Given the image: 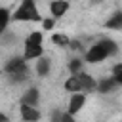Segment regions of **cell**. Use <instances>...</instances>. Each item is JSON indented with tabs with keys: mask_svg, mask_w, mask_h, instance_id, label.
<instances>
[{
	"mask_svg": "<svg viewBox=\"0 0 122 122\" xmlns=\"http://www.w3.org/2000/svg\"><path fill=\"white\" fill-rule=\"evenodd\" d=\"M116 53H118V44L111 38H101L86 51V61L88 63H99V61H105L107 57L116 55Z\"/></svg>",
	"mask_w": 122,
	"mask_h": 122,
	"instance_id": "cell-1",
	"label": "cell"
},
{
	"mask_svg": "<svg viewBox=\"0 0 122 122\" xmlns=\"http://www.w3.org/2000/svg\"><path fill=\"white\" fill-rule=\"evenodd\" d=\"M11 21H42L34 0H21L19 8L11 13Z\"/></svg>",
	"mask_w": 122,
	"mask_h": 122,
	"instance_id": "cell-2",
	"label": "cell"
},
{
	"mask_svg": "<svg viewBox=\"0 0 122 122\" xmlns=\"http://www.w3.org/2000/svg\"><path fill=\"white\" fill-rule=\"evenodd\" d=\"M42 40H44V36H42V32H38V30L30 32V34L25 38V50H23V59H25V61L36 59V57H40V55L44 53Z\"/></svg>",
	"mask_w": 122,
	"mask_h": 122,
	"instance_id": "cell-3",
	"label": "cell"
},
{
	"mask_svg": "<svg viewBox=\"0 0 122 122\" xmlns=\"http://www.w3.org/2000/svg\"><path fill=\"white\" fill-rule=\"evenodd\" d=\"M4 71H6L8 76H11V74H29V67H27V61L23 59V55H21V57H11V59H8Z\"/></svg>",
	"mask_w": 122,
	"mask_h": 122,
	"instance_id": "cell-4",
	"label": "cell"
},
{
	"mask_svg": "<svg viewBox=\"0 0 122 122\" xmlns=\"http://www.w3.org/2000/svg\"><path fill=\"white\" fill-rule=\"evenodd\" d=\"M84 103H86V95H84V93H80V92H74V93L71 95V99H69V107H67V112L74 116L76 112H80V111H82Z\"/></svg>",
	"mask_w": 122,
	"mask_h": 122,
	"instance_id": "cell-5",
	"label": "cell"
},
{
	"mask_svg": "<svg viewBox=\"0 0 122 122\" xmlns=\"http://www.w3.org/2000/svg\"><path fill=\"white\" fill-rule=\"evenodd\" d=\"M19 112H21V118H23V122H38L40 120V111L36 109V107H30V105H23L21 103V107H19Z\"/></svg>",
	"mask_w": 122,
	"mask_h": 122,
	"instance_id": "cell-6",
	"label": "cell"
},
{
	"mask_svg": "<svg viewBox=\"0 0 122 122\" xmlns=\"http://www.w3.org/2000/svg\"><path fill=\"white\" fill-rule=\"evenodd\" d=\"M76 78H78V82H80V92H93L95 90V78L92 76V74H88V72H78L76 74Z\"/></svg>",
	"mask_w": 122,
	"mask_h": 122,
	"instance_id": "cell-7",
	"label": "cell"
},
{
	"mask_svg": "<svg viewBox=\"0 0 122 122\" xmlns=\"http://www.w3.org/2000/svg\"><path fill=\"white\" fill-rule=\"evenodd\" d=\"M69 10V2L67 0H53L50 4V11H51V17L53 19H61Z\"/></svg>",
	"mask_w": 122,
	"mask_h": 122,
	"instance_id": "cell-8",
	"label": "cell"
},
{
	"mask_svg": "<svg viewBox=\"0 0 122 122\" xmlns=\"http://www.w3.org/2000/svg\"><path fill=\"white\" fill-rule=\"evenodd\" d=\"M116 88H120V84H118L112 76H107V78H103L101 82L95 84V90H97L99 93H111V92H114Z\"/></svg>",
	"mask_w": 122,
	"mask_h": 122,
	"instance_id": "cell-9",
	"label": "cell"
},
{
	"mask_svg": "<svg viewBox=\"0 0 122 122\" xmlns=\"http://www.w3.org/2000/svg\"><path fill=\"white\" fill-rule=\"evenodd\" d=\"M38 61H36V74L38 76H48L50 74V71H51V61H50V57H46L44 53L40 55V57H36Z\"/></svg>",
	"mask_w": 122,
	"mask_h": 122,
	"instance_id": "cell-10",
	"label": "cell"
},
{
	"mask_svg": "<svg viewBox=\"0 0 122 122\" xmlns=\"http://www.w3.org/2000/svg\"><path fill=\"white\" fill-rule=\"evenodd\" d=\"M38 99H40V92H38L36 88H29V90L23 93V97H21V103H23V105L36 107V105H38Z\"/></svg>",
	"mask_w": 122,
	"mask_h": 122,
	"instance_id": "cell-11",
	"label": "cell"
},
{
	"mask_svg": "<svg viewBox=\"0 0 122 122\" xmlns=\"http://www.w3.org/2000/svg\"><path fill=\"white\" fill-rule=\"evenodd\" d=\"M107 29H114V30H120L122 29V11H114L111 15V19H107Z\"/></svg>",
	"mask_w": 122,
	"mask_h": 122,
	"instance_id": "cell-12",
	"label": "cell"
},
{
	"mask_svg": "<svg viewBox=\"0 0 122 122\" xmlns=\"http://www.w3.org/2000/svg\"><path fill=\"white\" fill-rule=\"evenodd\" d=\"M10 21H11V13H10V10H8V8H0V36L6 32Z\"/></svg>",
	"mask_w": 122,
	"mask_h": 122,
	"instance_id": "cell-13",
	"label": "cell"
},
{
	"mask_svg": "<svg viewBox=\"0 0 122 122\" xmlns=\"http://www.w3.org/2000/svg\"><path fill=\"white\" fill-rule=\"evenodd\" d=\"M63 88H65L67 92H71V93H74V92H80V82H78L76 74H71V76H69V78L65 80Z\"/></svg>",
	"mask_w": 122,
	"mask_h": 122,
	"instance_id": "cell-14",
	"label": "cell"
},
{
	"mask_svg": "<svg viewBox=\"0 0 122 122\" xmlns=\"http://www.w3.org/2000/svg\"><path fill=\"white\" fill-rule=\"evenodd\" d=\"M80 71H82V61H80L78 57L71 59V61H69V72H71V74H78Z\"/></svg>",
	"mask_w": 122,
	"mask_h": 122,
	"instance_id": "cell-15",
	"label": "cell"
},
{
	"mask_svg": "<svg viewBox=\"0 0 122 122\" xmlns=\"http://www.w3.org/2000/svg\"><path fill=\"white\" fill-rule=\"evenodd\" d=\"M51 42H53V44H57V46H69V42H71V40H69L65 34H53V36H51Z\"/></svg>",
	"mask_w": 122,
	"mask_h": 122,
	"instance_id": "cell-16",
	"label": "cell"
},
{
	"mask_svg": "<svg viewBox=\"0 0 122 122\" xmlns=\"http://www.w3.org/2000/svg\"><path fill=\"white\" fill-rule=\"evenodd\" d=\"M112 78L122 86V63H116V65L112 67Z\"/></svg>",
	"mask_w": 122,
	"mask_h": 122,
	"instance_id": "cell-17",
	"label": "cell"
},
{
	"mask_svg": "<svg viewBox=\"0 0 122 122\" xmlns=\"http://www.w3.org/2000/svg\"><path fill=\"white\" fill-rule=\"evenodd\" d=\"M42 27H44L46 30H51V29H53V17H51V19H42Z\"/></svg>",
	"mask_w": 122,
	"mask_h": 122,
	"instance_id": "cell-18",
	"label": "cell"
},
{
	"mask_svg": "<svg viewBox=\"0 0 122 122\" xmlns=\"http://www.w3.org/2000/svg\"><path fill=\"white\" fill-rule=\"evenodd\" d=\"M59 122H76V120H74L72 114H69V112H61V120H59Z\"/></svg>",
	"mask_w": 122,
	"mask_h": 122,
	"instance_id": "cell-19",
	"label": "cell"
},
{
	"mask_svg": "<svg viewBox=\"0 0 122 122\" xmlns=\"http://www.w3.org/2000/svg\"><path fill=\"white\" fill-rule=\"evenodd\" d=\"M59 120H61V111L55 109V111L51 112V122H59Z\"/></svg>",
	"mask_w": 122,
	"mask_h": 122,
	"instance_id": "cell-20",
	"label": "cell"
},
{
	"mask_svg": "<svg viewBox=\"0 0 122 122\" xmlns=\"http://www.w3.org/2000/svg\"><path fill=\"white\" fill-rule=\"evenodd\" d=\"M0 122H8V118H6V116H4L2 112H0Z\"/></svg>",
	"mask_w": 122,
	"mask_h": 122,
	"instance_id": "cell-21",
	"label": "cell"
},
{
	"mask_svg": "<svg viewBox=\"0 0 122 122\" xmlns=\"http://www.w3.org/2000/svg\"><path fill=\"white\" fill-rule=\"evenodd\" d=\"M92 2H97V0H92Z\"/></svg>",
	"mask_w": 122,
	"mask_h": 122,
	"instance_id": "cell-22",
	"label": "cell"
}]
</instances>
